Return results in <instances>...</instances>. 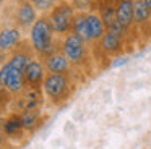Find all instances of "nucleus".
<instances>
[{"label":"nucleus","mask_w":151,"mask_h":149,"mask_svg":"<svg viewBox=\"0 0 151 149\" xmlns=\"http://www.w3.org/2000/svg\"><path fill=\"white\" fill-rule=\"evenodd\" d=\"M29 44L36 57L46 58L50 54L60 50V37L54 32L47 15H41L29 29Z\"/></svg>","instance_id":"f257e3e1"},{"label":"nucleus","mask_w":151,"mask_h":149,"mask_svg":"<svg viewBox=\"0 0 151 149\" xmlns=\"http://www.w3.org/2000/svg\"><path fill=\"white\" fill-rule=\"evenodd\" d=\"M75 92L73 74H54L47 73L42 83V96L47 104L52 107H60Z\"/></svg>","instance_id":"f03ea898"},{"label":"nucleus","mask_w":151,"mask_h":149,"mask_svg":"<svg viewBox=\"0 0 151 149\" xmlns=\"http://www.w3.org/2000/svg\"><path fill=\"white\" fill-rule=\"evenodd\" d=\"M60 50L75 70L89 68L93 58H94L91 55V45L86 44L75 32H68L67 36H63L60 39Z\"/></svg>","instance_id":"7ed1b4c3"},{"label":"nucleus","mask_w":151,"mask_h":149,"mask_svg":"<svg viewBox=\"0 0 151 149\" xmlns=\"http://www.w3.org/2000/svg\"><path fill=\"white\" fill-rule=\"evenodd\" d=\"M75 15H76V10L68 0H60L52 8V11L47 15V18H49L50 26H52L57 37L62 39L63 36L72 32V24Z\"/></svg>","instance_id":"20e7f679"},{"label":"nucleus","mask_w":151,"mask_h":149,"mask_svg":"<svg viewBox=\"0 0 151 149\" xmlns=\"http://www.w3.org/2000/svg\"><path fill=\"white\" fill-rule=\"evenodd\" d=\"M127 45V39L117 32L107 31L98 44L91 45V52H99L104 58H114L117 55H122Z\"/></svg>","instance_id":"39448f33"},{"label":"nucleus","mask_w":151,"mask_h":149,"mask_svg":"<svg viewBox=\"0 0 151 149\" xmlns=\"http://www.w3.org/2000/svg\"><path fill=\"white\" fill-rule=\"evenodd\" d=\"M0 87L7 89L13 96H18L26 89V86H24V73L15 70L8 63V60L0 67Z\"/></svg>","instance_id":"423d86ee"},{"label":"nucleus","mask_w":151,"mask_h":149,"mask_svg":"<svg viewBox=\"0 0 151 149\" xmlns=\"http://www.w3.org/2000/svg\"><path fill=\"white\" fill-rule=\"evenodd\" d=\"M37 18H39V13L33 6L31 0H17L13 13V23L17 28H20L21 31H29Z\"/></svg>","instance_id":"0eeeda50"},{"label":"nucleus","mask_w":151,"mask_h":149,"mask_svg":"<svg viewBox=\"0 0 151 149\" xmlns=\"http://www.w3.org/2000/svg\"><path fill=\"white\" fill-rule=\"evenodd\" d=\"M0 123H2V130L8 143H18L28 135L21 122V115L18 112H13V110L8 112L4 118H0Z\"/></svg>","instance_id":"6e6552de"},{"label":"nucleus","mask_w":151,"mask_h":149,"mask_svg":"<svg viewBox=\"0 0 151 149\" xmlns=\"http://www.w3.org/2000/svg\"><path fill=\"white\" fill-rule=\"evenodd\" d=\"M133 26L138 36L151 37V8L143 0H133Z\"/></svg>","instance_id":"1a4fd4ad"},{"label":"nucleus","mask_w":151,"mask_h":149,"mask_svg":"<svg viewBox=\"0 0 151 149\" xmlns=\"http://www.w3.org/2000/svg\"><path fill=\"white\" fill-rule=\"evenodd\" d=\"M47 76L46 67L39 57H34L24 70V86L26 89L42 91V83Z\"/></svg>","instance_id":"9d476101"},{"label":"nucleus","mask_w":151,"mask_h":149,"mask_svg":"<svg viewBox=\"0 0 151 149\" xmlns=\"http://www.w3.org/2000/svg\"><path fill=\"white\" fill-rule=\"evenodd\" d=\"M112 5H114L119 24L128 34V39L137 36L135 34L137 31H135V26H133V0H114Z\"/></svg>","instance_id":"9b49d317"},{"label":"nucleus","mask_w":151,"mask_h":149,"mask_svg":"<svg viewBox=\"0 0 151 149\" xmlns=\"http://www.w3.org/2000/svg\"><path fill=\"white\" fill-rule=\"evenodd\" d=\"M34 57H36V54H34L29 41H23L10 55H8V63H10L15 70L24 73L26 67L29 65V62L33 60Z\"/></svg>","instance_id":"f8f14e48"},{"label":"nucleus","mask_w":151,"mask_h":149,"mask_svg":"<svg viewBox=\"0 0 151 149\" xmlns=\"http://www.w3.org/2000/svg\"><path fill=\"white\" fill-rule=\"evenodd\" d=\"M41 60H42L47 73H54V74H73L75 73V68L67 60V57L62 54V50L54 52L49 57L41 58Z\"/></svg>","instance_id":"ddd939ff"},{"label":"nucleus","mask_w":151,"mask_h":149,"mask_svg":"<svg viewBox=\"0 0 151 149\" xmlns=\"http://www.w3.org/2000/svg\"><path fill=\"white\" fill-rule=\"evenodd\" d=\"M23 31L17 26H5L0 29V52L10 55L23 42Z\"/></svg>","instance_id":"4468645a"},{"label":"nucleus","mask_w":151,"mask_h":149,"mask_svg":"<svg viewBox=\"0 0 151 149\" xmlns=\"http://www.w3.org/2000/svg\"><path fill=\"white\" fill-rule=\"evenodd\" d=\"M94 11L99 13V16H101V19H102V23H104V26H106L107 31H112V32H117V34L124 36V37L127 39V42L130 41V39H128V34L124 31V28L119 24L117 16H115V10H114V5H112V3H106V5L98 6V10H94Z\"/></svg>","instance_id":"2eb2a0df"},{"label":"nucleus","mask_w":151,"mask_h":149,"mask_svg":"<svg viewBox=\"0 0 151 149\" xmlns=\"http://www.w3.org/2000/svg\"><path fill=\"white\" fill-rule=\"evenodd\" d=\"M86 19H88V29H89V37H91V45L98 44L102 39V36L107 32L104 23H102L101 16H99L98 11L91 10V11L86 13Z\"/></svg>","instance_id":"dca6fc26"},{"label":"nucleus","mask_w":151,"mask_h":149,"mask_svg":"<svg viewBox=\"0 0 151 149\" xmlns=\"http://www.w3.org/2000/svg\"><path fill=\"white\" fill-rule=\"evenodd\" d=\"M21 115V122L23 126L26 130L28 135L34 133L41 125L44 123V115H42V109H31V110H23L20 112Z\"/></svg>","instance_id":"f3484780"},{"label":"nucleus","mask_w":151,"mask_h":149,"mask_svg":"<svg viewBox=\"0 0 151 149\" xmlns=\"http://www.w3.org/2000/svg\"><path fill=\"white\" fill-rule=\"evenodd\" d=\"M86 13L88 11H76L75 18H73L72 24V32L83 39L86 44L91 45V37H89V29H88V19H86Z\"/></svg>","instance_id":"a211bd4d"},{"label":"nucleus","mask_w":151,"mask_h":149,"mask_svg":"<svg viewBox=\"0 0 151 149\" xmlns=\"http://www.w3.org/2000/svg\"><path fill=\"white\" fill-rule=\"evenodd\" d=\"M12 102H13V94L0 87V118H4L8 112H12Z\"/></svg>","instance_id":"6ab92c4d"},{"label":"nucleus","mask_w":151,"mask_h":149,"mask_svg":"<svg viewBox=\"0 0 151 149\" xmlns=\"http://www.w3.org/2000/svg\"><path fill=\"white\" fill-rule=\"evenodd\" d=\"M59 2L60 0H31V3H33V6L36 8V11L41 13V15H49V13L52 11V8Z\"/></svg>","instance_id":"aec40b11"},{"label":"nucleus","mask_w":151,"mask_h":149,"mask_svg":"<svg viewBox=\"0 0 151 149\" xmlns=\"http://www.w3.org/2000/svg\"><path fill=\"white\" fill-rule=\"evenodd\" d=\"M76 11H91L94 10V0H68Z\"/></svg>","instance_id":"412c9836"},{"label":"nucleus","mask_w":151,"mask_h":149,"mask_svg":"<svg viewBox=\"0 0 151 149\" xmlns=\"http://www.w3.org/2000/svg\"><path fill=\"white\" fill-rule=\"evenodd\" d=\"M125 63H128V57L125 54H122V55H117V57H114V58H111V67L112 68H120V67H124Z\"/></svg>","instance_id":"4be33fe9"},{"label":"nucleus","mask_w":151,"mask_h":149,"mask_svg":"<svg viewBox=\"0 0 151 149\" xmlns=\"http://www.w3.org/2000/svg\"><path fill=\"white\" fill-rule=\"evenodd\" d=\"M7 138H5L4 135V130H2V123H0V149H5V146H7Z\"/></svg>","instance_id":"5701e85b"},{"label":"nucleus","mask_w":151,"mask_h":149,"mask_svg":"<svg viewBox=\"0 0 151 149\" xmlns=\"http://www.w3.org/2000/svg\"><path fill=\"white\" fill-rule=\"evenodd\" d=\"M106 3H114V0H94V10H98V6L106 5Z\"/></svg>","instance_id":"b1692460"},{"label":"nucleus","mask_w":151,"mask_h":149,"mask_svg":"<svg viewBox=\"0 0 151 149\" xmlns=\"http://www.w3.org/2000/svg\"><path fill=\"white\" fill-rule=\"evenodd\" d=\"M143 2H145V3H146V5L151 8V0H143Z\"/></svg>","instance_id":"393cba45"},{"label":"nucleus","mask_w":151,"mask_h":149,"mask_svg":"<svg viewBox=\"0 0 151 149\" xmlns=\"http://www.w3.org/2000/svg\"><path fill=\"white\" fill-rule=\"evenodd\" d=\"M4 3H5V0H0V8L4 6Z\"/></svg>","instance_id":"a878e982"},{"label":"nucleus","mask_w":151,"mask_h":149,"mask_svg":"<svg viewBox=\"0 0 151 149\" xmlns=\"http://www.w3.org/2000/svg\"><path fill=\"white\" fill-rule=\"evenodd\" d=\"M0 67H2V65H0Z\"/></svg>","instance_id":"bb28decb"}]
</instances>
